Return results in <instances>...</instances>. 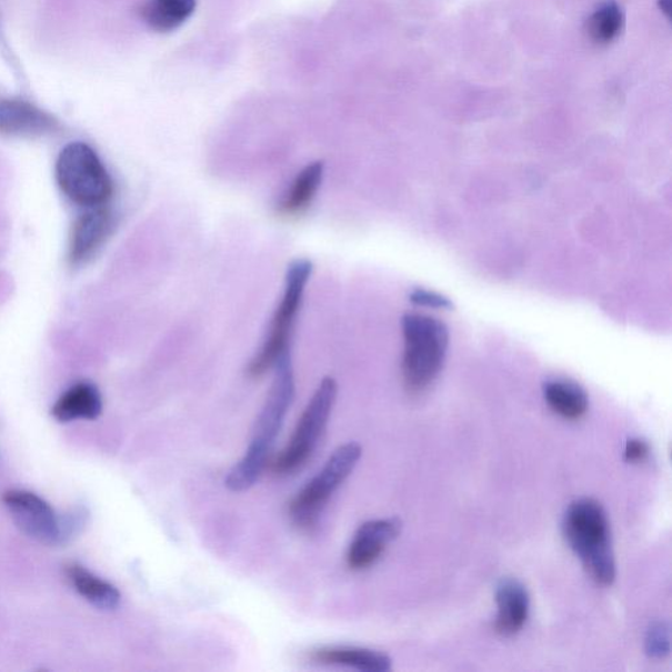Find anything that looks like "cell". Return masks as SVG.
Returning <instances> with one entry per match:
<instances>
[{"mask_svg":"<svg viewBox=\"0 0 672 672\" xmlns=\"http://www.w3.org/2000/svg\"><path fill=\"white\" fill-rule=\"evenodd\" d=\"M274 378L264 407L258 417L254 437L244 457L229 472L225 485L234 493H242L255 485L269 465L271 451L291 409L295 382L291 355H287L273 368Z\"/></svg>","mask_w":672,"mask_h":672,"instance_id":"6da1fadb","label":"cell"},{"mask_svg":"<svg viewBox=\"0 0 672 672\" xmlns=\"http://www.w3.org/2000/svg\"><path fill=\"white\" fill-rule=\"evenodd\" d=\"M562 526L570 548L592 580L611 586L616 580V562L603 505L592 498L574 501L566 510Z\"/></svg>","mask_w":672,"mask_h":672,"instance_id":"7a4b0ae2","label":"cell"},{"mask_svg":"<svg viewBox=\"0 0 672 672\" xmlns=\"http://www.w3.org/2000/svg\"><path fill=\"white\" fill-rule=\"evenodd\" d=\"M312 273L313 263L308 259H295L289 264L283 295L274 309L262 347L250 361V378H262L273 370L281 359L289 355V345Z\"/></svg>","mask_w":672,"mask_h":672,"instance_id":"3957f363","label":"cell"},{"mask_svg":"<svg viewBox=\"0 0 672 672\" xmlns=\"http://www.w3.org/2000/svg\"><path fill=\"white\" fill-rule=\"evenodd\" d=\"M402 375L410 392H422L443 370L450 332L442 321L423 314L402 318Z\"/></svg>","mask_w":672,"mask_h":672,"instance_id":"277c9868","label":"cell"},{"mask_svg":"<svg viewBox=\"0 0 672 672\" xmlns=\"http://www.w3.org/2000/svg\"><path fill=\"white\" fill-rule=\"evenodd\" d=\"M57 183L76 204L84 208L106 205L113 194L110 172L89 144L72 142L58 156Z\"/></svg>","mask_w":672,"mask_h":672,"instance_id":"5b68a950","label":"cell"},{"mask_svg":"<svg viewBox=\"0 0 672 672\" xmlns=\"http://www.w3.org/2000/svg\"><path fill=\"white\" fill-rule=\"evenodd\" d=\"M338 397V382L324 378L318 385L312 399L295 425L288 445L272 462V471L277 475H289L307 464L322 437L334 409Z\"/></svg>","mask_w":672,"mask_h":672,"instance_id":"8992f818","label":"cell"},{"mask_svg":"<svg viewBox=\"0 0 672 672\" xmlns=\"http://www.w3.org/2000/svg\"><path fill=\"white\" fill-rule=\"evenodd\" d=\"M363 454L358 443H347L331 454L327 464L289 503V515L301 530L313 529L332 494L349 479Z\"/></svg>","mask_w":672,"mask_h":672,"instance_id":"52a82bcc","label":"cell"},{"mask_svg":"<svg viewBox=\"0 0 672 672\" xmlns=\"http://www.w3.org/2000/svg\"><path fill=\"white\" fill-rule=\"evenodd\" d=\"M3 502L28 538L49 546L67 544L70 540L64 516L57 515L52 505L31 491H6Z\"/></svg>","mask_w":672,"mask_h":672,"instance_id":"ba28073f","label":"cell"},{"mask_svg":"<svg viewBox=\"0 0 672 672\" xmlns=\"http://www.w3.org/2000/svg\"><path fill=\"white\" fill-rule=\"evenodd\" d=\"M72 225L69 258L72 264H82L103 248L114 228V219L106 205L87 208Z\"/></svg>","mask_w":672,"mask_h":672,"instance_id":"9c48e42d","label":"cell"},{"mask_svg":"<svg viewBox=\"0 0 672 672\" xmlns=\"http://www.w3.org/2000/svg\"><path fill=\"white\" fill-rule=\"evenodd\" d=\"M401 531L399 518L370 520L361 524L347 552V563L352 570L371 568L387 546L400 536Z\"/></svg>","mask_w":672,"mask_h":672,"instance_id":"30bf717a","label":"cell"},{"mask_svg":"<svg viewBox=\"0 0 672 672\" xmlns=\"http://www.w3.org/2000/svg\"><path fill=\"white\" fill-rule=\"evenodd\" d=\"M60 128L52 114L18 99H0V134L36 139Z\"/></svg>","mask_w":672,"mask_h":672,"instance_id":"8fae6325","label":"cell"},{"mask_svg":"<svg viewBox=\"0 0 672 672\" xmlns=\"http://www.w3.org/2000/svg\"><path fill=\"white\" fill-rule=\"evenodd\" d=\"M498 616L495 631L504 638H511L522 631L530 612L529 591L514 578H505L498 584Z\"/></svg>","mask_w":672,"mask_h":672,"instance_id":"7c38bea8","label":"cell"},{"mask_svg":"<svg viewBox=\"0 0 672 672\" xmlns=\"http://www.w3.org/2000/svg\"><path fill=\"white\" fill-rule=\"evenodd\" d=\"M103 411V399L91 382H79L64 392L54 403L52 415L58 422L69 423L78 419L93 421Z\"/></svg>","mask_w":672,"mask_h":672,"instance_id":"4fadbf2b","label":"cell"},{"mask_svg":"<svg viewBox=\"0 0 672 672\" xmlns=\"http://www.w3.org/2000/svg\"><path fill=\"white\" fill-rule=\"evenodd\" d=\"M312 660L329 666H344L365 672H387L392 660L375 650L355 646H324L312 652Z\"/></svg>","mask_w":672,"mask_h":672,"instance_id":"5bb4252c","label":"cell"},{"mask_svg":"<svg viewBox=\"0 0 672 672\" xmlns=\"http://www.w3.org/2000/svg\"><path fill=\"white\" fill-rule=\"evenodd\" d=\"M324 163L317 161L303 168L293 179L291 187L280 201L278 211L285 217L299 215L313 204L323 183Z\"/></svg>","mask_w":672,"mask_h":672,"instance_id":"9a60e30c","label":"cell"},{"mask_svg":"<svg viewBox=\"0 0 672 672\" xmlns=\"http://www.w3.org/2000/svg\"><path fill=\"white\" fill-rule=\"evenodd\" d=\"M67 575L78 594L99 610L112 611L120 605L121 594L118 588L93 575L79 563H70L67 566Z\"/></svg>","mask_w":672,"mask_h":672,"instance_id":"2e32d148","label":"cell"},{"mask_svg":"<svg viewBox=\"0 0 672 672\" xmlns=\"http://www.w3.org/2000/svg\"><path fill=\"white\" fill-rule=\"evenodd\" d=\"M544 399L554 413L569 421L582 418L589 410V397L583 388L569 380L545 382Z\"/></svg>","mask_w":672,"mask_h":672,"instance_id":"e0dca14e","label":"cell"},{"mask_svg":"<svg viewBox=\"0 0 672 672\" xmlns=\"http://www.w3.org/2000/svg\"><path fill=\"white\" fill-rule=\"evenodd\" d=\"M197 9V0H148L143 20L157 32L168 33L183 26Z\"/></svg>","mask_w":672,"mask_h":672,"instance_id":"ac0fdd59","label":"cell"},{"mask_svg":"<svg viewBox=\"0 0 672 672\" xmlns=\"http://www.w3.org/2000/svg\"><path fill=\"white\" fill-rule=\"evenodd\" d=\"M624 12L615 0H606L591 14L589 33L596 43L615 41L624 28Z\"/></svg>","mask_w":672,"mask_h":672,"instance_id":"d6986e66","label":"cell"},{"mask_svg":"<svg viewBox=\"0 0 672 672\" xmlns=\"http://www.w3.org/2000/svg\"><path fill=\"white\" fill-rule=\"evenodd\" d=\"M646 654L650 659L663 660L670 654V626L666 623H655L650 626L645 640Z\"/></svg>","mask_w":672,"mask_h":672,"instance_id":"ffe728a7","label":"cell"},{"mask_svg":"<svg viewBox=\"0 0 672 672\" xmlns=\"http://www.w3.org/2000/svg\"><path fill=\"white\" fill-rule=\"evenodd\" d=\"M410 300L418 307L443 310L453 308V303L444 298V295L425 291V289H415V291L410 294Z\"/></svg>","mask_w":672,"mask_h":672,"instance_id":"44dd1931","label":"cell"},{"mask_svg":"<svg viewBox=\"0 0 672 672\" xmlns=\"http://www.w3.org/2000/svg\"><path fill=\"white\" fill-rule=\"evenodd\" d=\"M649 454V445L644 440H628L624 451V459L628 462H639L645 460Z\"/></svg>","mask_w":672,"mask_h":672,"instance_id":"7402d4cb","label":"cell"},{"mask_svg":"<svg viewBox=\"0 0 672 672\" xmlns=\"http://www.w3.org/2000/svg\"><path fill=\"white\" fill-rule=\"evenodd\" d=\"M660 9L661 11L670 18L671 13V0H660Z\"/></svg>","mask_w":672,"mask_h":672,"instance_id":"603a6c76","label":"cell"}]
</instances>
